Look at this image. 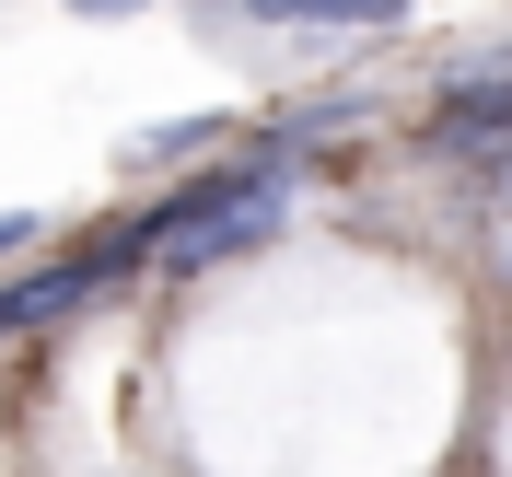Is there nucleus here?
Here are the masks:
<instances>
[{
	"instance_id": "f257e3e1",
	"label": "nucleus",
	"mask_w": 512,
	"mask_h": 477,
	"mask_svg": "<svg viewBox=\"0 0 512 477\" xmlns=\"http://www.w3.org/2000/svg\"><path fill=\"white\" fill-rule=\"evenodd\" d=\"M431 152H512V47L443 82V105H431Z\"/></svg>"
},
{
	"instance_id": "f03ea898",
	"label": "nucleus",
	"mask_w": 512,
	"mask_h": 477,
	"mask_svg": "<svg viewBox=\"0 0 512 477\" xmlns=\"http://www.w3.org/2000/svg\"><path fill=\"white\" fill-rule=\"evenodd\" d=\"M117 280L94 245L82 256H47V268H24V280H0V338H24V326H59V315H82L94 291Z\"/></svg>"
},
{
	"instance_id": "7ed1b4c3",
	"label": "nucleus",
	"mask_w": 512,
	"mask_h": 477,
	"mask_svg": "<svg viewBox=\"0 0 512 477\" xmlns=\"http://www.w3.org/2000/svg\"><path fill=\"white\" fill-rule=\"evenodd\" d=\"M256 24H373V12H396V0H245Z\"/></svg>"
},
{
	"instance_id": "20e7f679",
	"label": "nucleus",
	"mask_w": 512,
	"mask_h": 477,
	"mask_svg": "<svg viewBox=\"0 0 512 477\" xmlns=\"http://www.w3.org/2000/svg\"><path fill=\"white\" fill-rule=\"evenodd\" d=\"M35 233H47V222H35V210H0V256H24Z\"/></svg>"
},
{
	"instance_id": "39448f33",
	"label": "nucleus",
	"mask_w": 512,
	"mask_h": 477,
	"mask_svg": "<svg viewBox=\"0 0 512 477\" xmlns=\"http://www.w3.org/2000/svg\"><path fill=\"white\" fill-rule=\"evenodd\" d=\"M70 12H128V0H70Z\"/></svg>"
},
{
	"instance_id": "423d86ee",
	"label": "nucleus",
	"mask_w": 512,
	"mask_h": 477,
	"mask_svg": "<svg viewBox=\"0 0 512 477\" xmlns=\"http://www.w3.org/2000/svg\"><path fill=\"white\" fill-rule=\"evenodd\" d=\"M501 268H512V233H501Z\"/></svg>"
}]
</instances>
